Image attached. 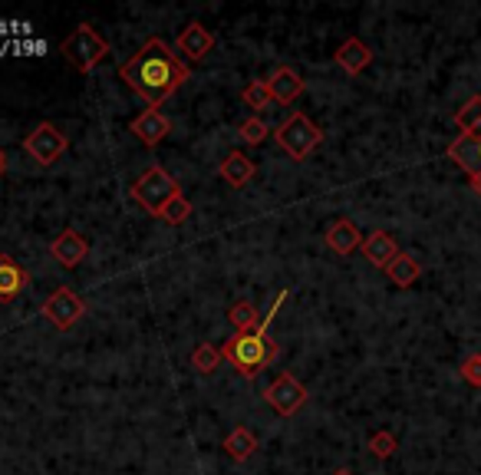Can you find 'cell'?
I'll list each match as a JSON object with an SVG mask.
<instances>
[{"mask_svg":"<svg viewBox=\"0 0 481 475\" xmlns=\"http://www.w3.org/2000/svg\"><path fill=\"white\" fill-rule=\"evenodd\" d=\"M189 77H191L189 63L179 60V53L165 44L162 36L146 40V44L138 46L136 57L119 67V79H126V87L136 96H142L152 109H159L169 96L179 93Z\"/></svg>","mask_w":481,"mask_h":475,"instance_id":"1","label":"cell"},{"mask_svg":"<svg viewBox=\"0 0 481 475\" xmlns=\"http://www.w3.org/2000/svg\"><path fill=\"white\" fill-rule=\"evenodd\" d=\"M287 294H291V291H281V294L274 297L271 311H267L264 320H261V327L248 330V334H231V337L224 340V346H221L224 360L231 363L240 377L254 380V377H258L264 367H271V363L277 360V354H281V346H277L274 337H271V320H274L277 311L284 307Z\"/></svg>","mask_w":481,"mask_h":475,"instance_id":"2","label":"cell"},{"mask_svg":"<svg viewBox=\"0 0 481 475\" xmlns=\"http://www.w3.org/2000/svg\"><path fill=\"white\" fill-rule=\"evenodd\" d=\"M60 53L67 57V63H73V69L93 73V69L99 67V60L109 57V44L99 36V30H96L93 24H79L60 44Z\"/></svg>","mask_w":481,"mask_h":475,"instance_id":"3","label":"cell"},{"mask_svg":"<svg viewBox=\"0 0 481 475\" xmlns=\"http://www.w3.org/2000/svg\"><path fill=\"white\" fill-rule=\"evenodd\" d=\"M274 142L281 149H284L287 156L293 159V162H303V159L313 152V149L323 142V132L310 122V116H303V113H291L287 116L281 126L274 129Z\"/></svg>","mask_w":481,"mask_h":475,"instance_id":"4","label":"cell"},{"mask_svg":"<svg viewBox=\"0 0 481 475\" xmlns=\"http://www.w3.org/2000/svg\"><path fill=\"white\" fill-rule=\"evenodd\" d=\"M179 195H181L179 181L165 172L162 165H152V169H146V172L132 181V199L146 208V212H152V215H159V212H162L172 199H179Z\"/></svg>","mask_w":481,"mask_h":475,"instance_id":"5","label":"cell"},{"mask_svg":"<svg viewBox=\"0 0 481 475\" xmlns=\"http://www.w3.org/2000/svg\"><path fill=\"white\" fill-rule=\"evenodd\" d=\"M40 314H44L56 330H73L79 320H83V314H87V304H83V297H79L73 287H56V291L44 301Z\"/></svg>","mask_w":481,"mask_h":475,"instance_id":"6","label":"cell"},{"mask_svg":"<svg viewBox=\"0 0 481 475\" xmlns=\"http://www.w3.org/2000/svg\"><path fill=\"white\" fill-rule=\"evenodd\" d=\"M264 399L274 413L297 416V409H303V403L310 399V393H307V387L293 377V373H281V377H277V380L264 389Z\"/></svg>","mask_w":481,"mask_h":475,"instance_id":"7","label":"cell"},{"mask_svg":"<svg viewBox=\"0 0 481 475\" xmlns=\"http://www.w3.org/2000/svg\"><path fill=\"white\" fill-rule=\"evenodd\" d=\"M24 149H26V156L34 159L36 165H44V169H50L56 159L67 152V136H63L53 122H40L30 136L24 139Z\"/></svg>","mask_w":481,"mask_h":475,"instance_id":"8","label":"cell"},{"mask_svg":"<svg viewBox=\"0 0 481 475\" xmlns=\"http://www.w3.org/2000/svg\"><path fill=\"white\" fill-rule=\"evenodd\" d=\"M129 132L142 142V146L155 149L159 142H165L169 132H172V119H169L162 109H152V106H148L146 113H138L136 119L129 122Z\"/></svg>","mask_w":481,"mask_h":475,"instance_id":"9","label":"cell"},{"mask_svg":"<svg viewBox=\"0 0 481 475\" xmlns=\"http://www.w3.org/2000/svg\"><path fill=\"white\" fill-rule=\"evenodd\" d=\"M50 254H53V261H56L60 268L73 271V268H79V264L87 261V254H89V242H87V238H83V234H79V232L67 228V232H60V234H56V238H53Z\"/></svg>","mask_w":481,"mask_h":475,"instance_id":"10","label":"cell"},{"mask_svg":"<svg viewBox=\"0 0 481 475\" xmlns=\"http://www.w3.org/2000/svg\"><path fill=\"white\" fill-rule=\"evenodd\" d=\"M211 46H215V34L205 30L201 24H189L179 34V53L185 57V63L205 60L208 53H211Z\"/></svg>","mask_w":481,"mask_h":475,"instance_id":"11","label":"cell"},{"mask_svg":"<svg viewBox=\"0 0 481 475\" xmlns=\"http://www.w3.org/2000/svg\"><path fill=\"white\" fill-rule=\"evenodd\" d=\"M445 156L472 179L481 172V136H455V142L445 149Z\"/></svg>","mask_w":481,"mask_h":475,"instance_id":"12","label":"cell"},{"mask_svg":"<svg viewBox=\"0 0 481 475\" xmlns=\"http://www.w3.org/2000/svg\"><path fill=\"white\" fill-rule=\"evenodd\" d=\"M360 251L370 264H376V268L386 271L389 264H393L395 254H399V244H395V238L389 232H370L366 238H363Z\"/></svg>","mask_w":481,"mask_h":475,"instance_id":"13","label":"cell"},{"mask_svg":"<svg viewBox=\"0 0 481 475\" xmlns=\"http://www.w3.org/2000/svg\"><path fill=\"white\" fill-rule=\"evenodd\" d=\"M30 287V274L10 254H0V304H10Z\"/></svg>","mask_w":481,"mask_h":475,"instance_id":"14","label":"cell"},{"mask_svg":"<svg viewBox=\"0 0 481 475\" xmlns=\"http://www.w3.org/2000/svg\"><path fill=\"white\" fill-rule=\"evenodd\" d=\"M363 238H366V234H360V228L353 225L350 218H336L333 225L327 228V248L333 251V254H340V258H350L353 251L363 244Z\"/></svg>","mask_w":481,"mask_h":475,"instance_id":"15","label":"cell"},{"mask_svg":"<svg viewBox=\"0 0 481 475\" xmlns=\"http://www.w3.org/2000/svg\"><path fill=\"white\" fill-rule=\"evenodd\" d=\"M267 87H271V96H274V103H297V96L303 93V77L297 73L293 67H277L267 79Z\"/></svg>","mask_w":481,"mask_h":475,"instance_id":"16","label":"cell"},{"mask_svg":"<svg viewBox=\"0 0 481 475\" xmlns=\"http://www.w3.org/2000/svg\"><path fill=\"white\" fill-rule=\"evenodd\" d=\"M254 172H258V165H254V159H248L244 152H228V156L221 159V165H218V175H221L231 189H244L251 179H254Z\"/></svg>","mask_w":481,"mask_h":475,"instance_id":"17","label":"cell"},{"mask_svg":"<svg viewBox=\"0 0 481 475\" xmlns=\"http://www.w3.org/2000/svg\"><path fill=\"white\" fill-rule=\"evenodd\" d=\"M336 63H340V69H346L350 77H360L363 69L373 63V53L360 36H350V40H343V44L336 46Z\"/></svg>","mask_w":481,"mask_h":475,"instance_id":"18","label":"cell"},{"mask_svg":"<svg viewBox=\"0 0 481 475\" xmlns=\"http://www.w3.org/2000/svg\"><path fill=\"white\" fill-rule=\"evenodd\" d=\"M389 281H393L395 287H413L415 281L422 277V264L419 258H413V254H405V251H399L393 258V264L386 268Z\"/></svg>","mask_w":481,"mask_h":475,"instance_id":"19","label":"cell"},{"mask_svg":"<svg viewBox=\"0 0 481 475\" xmlns=\"http://www.w3.org/2000/svg\"><path fill=\"white\" fill-rule=\"evenodd\" d=\"M224 452L234 459V462H244L258 452V436L248 429V426H238V429L228 432V439H224Z\"/></svg>","mask_w":481,"mask_h":475,"instance_id":"20","label":"cell"},{"mask_svg":"<svg viewBox=\"0 0 481 475\" xmlns=\"http://www.w3.org/2000/svg\"><path fill=\"white\" fill-rule=\"evenodd\" d=\"M458 136H481V96H472L455 113Z\"/></svg>","mask_w":481,"mask_h":475,"instance_id":"21","label":"cell"},{"mask_svg":"<svg viewBox=\"0 0 481 475\" xmlns=\"http://www.w3.org/2000/svg\"><path fill=\"white\" fill-rule=\"evenodd\" d=\"M228 320H231V327H234V334H248V330H254V327H261V314H258V307L251 301H238L228 311Z\"/></svg>","mask_w":481,"mask_h":475,"instance_id":"22","label":"cell"},{"mask_svg":"<svg viewBox=\"0 0 481 475\" xmlns=\"http://www.w3.org/2000/svg\"><path fill=\"white\" fill-rule=\"evenodd\" d=\"M221 360H224L221 346H215V344H198L195 350H191V370L205 373V377L208 373H215Z\"/></svg>","mask_w":481,"mask_h":475,"instance_id":"23","label":"cell"},{"mask_svg":"<svg viewBox=\"0 0 481 475\" xmlns=\"http://www.w3.org/2000/svg\"><path fill=\"white\" fill-rule=\"evenodd\" d=\"M240 99H244V106H251L254 113H261V109H267L271 106V87H267V79H254V83H248V87L240 89Z\"/></svg>","mask_w":481,"mask_h":475,"instance_id":"24","label":"cell"},{"mask_svg":"<svg viewBox=\"0 0 481 475\" xmlns=\"http://www.w3.org/2000/svg\"><path fill=\"white\" fill-rule=\"evenodd\" d=\"M238 136L244 146H261V142L271 136V129H267V122L261 119V116H251V119H244L238 126Z\"/></svg>","mask_w":481,"mask_h":475,"instance_id":"25","label":"cell"},{"mask_svg":"<svg viewBox=\"0 0 481 475\" xmlns=\"http://www.w3.org/2000/svg\"><path fill=\"white\" fill-rule=\"evenodd\" d=\"M366 449H370L376 459H393V456H395V449H399V442H395L393 432L379 429V432H373V436H370V442H366Z\"/></svg>","mask_w":481,"mask_h":475,"instance_id":"26","label":"cell"},{"mask_svg":"<svg viewBox=\"0 0 481 475\" xmlns=\"http://www.w3.org/2000/svg\"><path fill=\"white\" fill-rule=\"evenodd\" d=\"M159 218L169 222V225H181V222H189L191 218V201L185 199V195H179V199H172L162 212H159Z\"/></svg>","mask_w":481,"mask_h":475,"instance_id":"27","label":"cell"},{"mask_svg":"<svg viewBox=\"0 0 481 475\" xmlns=\"http://www.w3.org/2000/svg\"><path fill=\"white\" fill-rule=\"evenodd\" d=\"M458 373H462V380L468 383V387L481 389V354H468L462 360V367H458Z\"/></svg>","mask_w":481,"mask_h":475,"instance_id":"28","label":"cell"},{"mask_svg":"<svg viewBox=\"0 0 481 475\" xmlns=\"http://www.w3.org/2000/svg\"><path fill=\"white\" fill-rule=\"evenodd\" d=\"M472 191L481 199V172H478V175H472Z\"/></svg>","mask_w":481,"mask_h":475,"instance_id":"29","label":"cell"},{"mask_svg":"<svg viewBox=\"0 0 481 475\" xmlns=\"http://www.w3.org/2000/svg\"><path fill=\"white\" fill-rule=\"evenodd\" d=\"M7 172V152H4V149H0V175Z\"/></svg>","mask_w":481,"mask_h":475,"instance_id":"30","label":"cell"},{"mask_svg":"<svg viewBox=\"0 0 481 475\" xmlns=\"http://www.w3.org/2000/svg\"><path fill=\"white\" fill-rule=\"evenodd\" d=\"M333 475H353V472H350V469H336Z\"/></svg>","mask_w":481,"mask_h":475,"instance_id":"31","label":"cell"}]
</instances>
